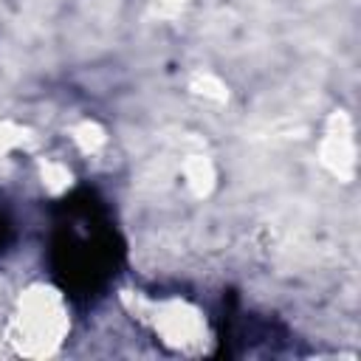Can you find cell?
I'll list each match as a JSON object with an SVG mask.
<instances>
[{
	"instance_id": "6da1fadb",
	"label": "cell",
	"mask_w": 361,
	"mask_h": 361,
	"mask_svg": "<svg viewBox=\"0 0 361 361\" xmlns=\"http://www.w3.org/2000/svg\"><path fill=\"white\" fill-rule=\"evenodd\" d=\"M124 243L96 192L76 189L56 209L51 234V274L79 302H93L118 274Z\"/></svg>"
},
{
	"instance_id": "7a4b0ae2",
	"label": "cell",
	"mask_w": 361,
	"mask_h": 361,
	"mask_svg": "<svg viewBox=\"0 0 361 361\" xmlns=\"http://www.w3.org/2000/svg\"><path fill=\"white\" fill-rule=\"evenodd\" d=\"M11 240H14V226H11V220L6 214H0V254L8 248Z\"/></svg>"
}]
</instances>
